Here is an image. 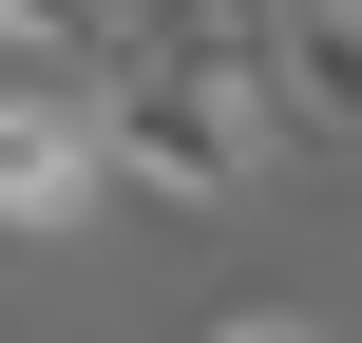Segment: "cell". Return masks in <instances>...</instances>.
<instances>
[{
  "label": "cell",
  "instance_id": "obj_4",
  "mask_svg": "<svg viewBox=\"0 0 362 343\" xmlns=\"http://www.w3.org/2000/svg\"><path fill=\"white\" fill-rule=\"evenodd\" d=\"M248 19H267V0H248Z\"/></svg>",
  "mask_w": 362,
  "mask_h": 343
},
{
  "label": "cell",
  "instance_id": "obj_1",
  "mask_svg": "<svg viewBox=\"0 0 362 343\" xmlns=\"http://www.w3.org/2000/svg\"><path fill=\"white\" fill-rule=\"evenodd\" d=\"M95 134H115V172L134 191H172V210H210V191H248L267 172V57H248V19H191V0H134L115 19V76H95Z\"/></svg>",
  "mask_w": 362,
  "mask_h": 343
},
{
  "label": "cell",
  "instance_id": "obj_2",
  "mask_svg": "<svg viewBox=\"0 0 362 343\" xmlns=\"http://www.w3.org/2000/svg\"><path fill=\"white\" fill-rule=\"evenodd\" d=\"M95 191H115V134H95V76H0V229H95Z\"/></svg>",
  "mask_w": 362,
  "mask_h": 343
},
{
  "label": "cell",
  "instance_id": "obj_3",
  "mask_svg": "<svg viewBox=\"0 0 362 343\" xmlns=\"http://www.w3.org/2000/svg\"><path fill=\"white\" fill-rule=\"evenodd\" d=\"M210 343H325V325H286V306H248V325H210Z\"/></svg>",
  "mask_w": 362,
  "mask_h": 343
}]
</instances>
